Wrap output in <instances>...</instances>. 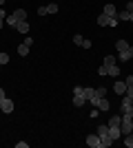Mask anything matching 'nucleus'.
I'll use <instances>...</instances> for the list:
<instances>
[{
	"label": "nucleus",
	"instance_id": "1",
	"mask_svg": "<svg viewBox=\"0 0 133 148\" xmlns=\"http://www.w3.org/2000/svg\"><path fill=\"white\" fill-rule=\"evenodd\" d=\"M22 20H27V11H25V9H16L9 18H5V22H7L9 27H16L18 22H22Z\"/></svg>",
	"mask_w": 133,
	"mask_h": 148
},
{
	"label": "nucleus",
	"instance_id": "2",
	"mask_svg": "<svg viewBox=\"0 0 133 148\" xmlns=\"http://www.w3.org/2000/svg\"><path fill=\"white\" fill-rule=\"evenodd\" d=\"M120 130H122V137L133 133V117H127V115H122V122H120Z\"/></svg>",
	"mask_w": 133,
	"mask_h": 148
},
{
	"label": "nucleus",
	"instance_id": "3",
	"mask_svg": "<svg viewBox=\"0 0 133 148\" xmlns=\"http://www.w3.org/2000/svg\"><path fill=\"white\" fill-rule=\"evenodd\" d=\"M127 82H122V80H115V84H113V91H115V95H118V97H122V95H124V93H127Z\"/></svg>",
	"mask_w": 133,
	"mask_h": 148
},
{
	"label": "nucleus",
	"instance_id": "4",
	"mask_svg": "<svg viewBox=\"0 0 133 148\" xmlns=\"http://www.w3.org/2000/svg\"><path fill=\"white\" fill-rule=\"evenodd\" d=\"M84 142H87L89 148H100V135H98V133H95V135H87Z\"/></svg>",
	"mask_w": 133,
	"mask_h": 148
},
{
	"label": "nucleus",
	"instance_id": "5",
	"mask_svg": "<svg viewBox=\"0 0 133 148\" xmlns=\"http://www.w3.org/2000/svg\"><path fill=\"white\" fill-rule=\"evenodd\" d=\"M0 111H2V113H11L13 111V99L5 97L2 102H0Z\"/></svg>",
	"mask_w": 133,
	"mask_h": 148
},
{
	"label": "nucleus",
	"instance_id": "6",
	"mask_svg": "<svg viewBox=\"0 0 133 148\" xmlns=\"http://www.w3.org/2000/svg\"><path fill=\"white\" fill-rule=\"evenodd\" d=\"M109 137L113 139V142H118L122 137V130H120V126H109Z\"/></svg>",
	"mask_w": 133,
	"mask_h": 148
},
{
	"label": "nucleus",
	"instance_id": "7",
	"mask_svg": "<svg viewBox=\"0 0 133 148\" xmlns=\"http://www.w3.org/2000/svg\"><path fill=\"white\" fill-rule=\"evenodd\" d=\"M133 58V47H129L127 51H120V53H118V60L120 62H129Z\"/></svg>",
	"mask_w": 133,
	"mask_h": 148
},
{
	"label": "nucleus",
	"instance_id": "8",
	"mask_svg": "<svg viewBox=\"0 0 133 148\" xmlns=\"http://www.w3.org/2000/svg\"><path fill=\"white\" fill-rule=\"evenodd\" d=\"M102 13H107L109 18H115V16H118V9H115V5L109 2V5H104V11H102Z\"/></svg>",
	"mask_w": 133,
	"mask_h": 148
},
{
	"label": "nucleus",
	"instance_id": "9",
	"mask_svg": "<svg viewBox=\"0 0 133 148\" xmlns=\"http://www.w3.org/2000/svg\"><path fill=\"white\" fill-rule=\"evenodd\" d=\"M13 29L18 31V33H22V36H25V33H29V22H27V20H22V22H18Z\"/></svg>",
	"mask_w": 133,
	"mask_h": 148
},
{
	"label": "nucleus",
	"instance_id": "10",
	"mask_svg": "<svg viewBox=\"0 0 133 148\" xmlns=\"http://www.w3.org/2000/svg\"><path fill=\"white\" fill-rule=\"evenodd\" d=\"M120 111H122V115H127V117H133V104H127V102H122Z\"/></svg>",
	"mask_w": 133,
	"mask_h": 148
},
{
	"label": "nucleus",
	"instance_id": "11",
	"mask_svg": "<svg viewBox=\"0 0 133 148\" xmlns=\"http://www.w3.org/2000/svg\"><path fill=\"white\" fill-rule=\"evenodd\" d=\"M95 108H98V111H104V113H107L109 108H111V104H109V99H107V97H100V102H98V106H95Z\"/></svg>",
	"mask_w": 133,
	"mask_h": 148
},
{
	"label": "nucleus",
	"instance_id": "12",
	"mask_svg": "<svg viewBox=\"0 0 133 148\" xmlns=\"http://www.w3.org/2000/svg\"><path fill=\"white\" fill-rule=\"evenodd\" d=\"M87 102H89V99H87L84 93H82V95H73V106H84Z\"/></svg>",
	"mask_w": 133,
	"mask_h": 148
},
{
	"label": "nucleus",
	"instance_id": "13",
	"mask_svg": "<svg viewBox=\"0 0 133 148\" xmlns=\"http://www.w3.org/2000/svg\"><path fill=\"white\" fill-rule=\"evenodd\" d=\"M129 47H131V44H129L127 40H122V38L118 40V42H115V49H118V53H120V51H127Z\"/></svg>",
	"mask_w": 133,
	"mask_h": 148
},
{
	"label": "nucleus",
	"instance_id": "14",
	"mask_svg": "<svg viewBox=\"0 0 133 148\" xmlns=\"http://www.w3.org/2000/svg\"><path fill=\"white\" fill-rule=\"evenodd\" d=\"M109 22H111V18H109L107 13H100V18H98V25H100V27H109Z\"/></svg>",
	"mask_w": 133,
	"mask_h": 148
},
{
	"label": "nucleus",
	"instance_id": "15",
	"mask_svg": "<svg viewBox=\"0 0 133 148\" xmlns=\"http://www.w3.org/2000/svg\"><path fill=\"white\" fill-rule=\"evenodd\" d=\"M109 75H111V77H120V66H118V64H111V66H109Z\"/></svg>",
	"mask_w": 133,
	"mask_h": 148
},
{
	"label": "nucleus",
	"instance_id": "16",
	"mask_svg": "<svg viewBox=\"0 0 133 148\" xmlns=\"http://www.w3.org/2000/svg\"><path fill=\"white\" fill-rule=\"evenodd\" d=\"M29 49H31V47H27L25 42H22V44H18V56H22V58H25V56H29Z\"/></svg>",
	"mask_w": 133,
	"mask_h": 148
},
{
	"label": "nucleus",
	"instance_id": "17",
	"mask_svg": "<svg viewBox=\"0 0 133 148\" xmlns=\"http://www.w3.org/2000/svg\"><path fill=\"white\" fill-rule=\"evenodd\" d=\"M122 122V115H111V119H109V126H120Z\"/></svg>",
	"mask_w": 133,
	"mask_h": 148
},
{
	"label": "nucleus",
	"instance_id": "18",
	"mask_svg": "<svg viewBox=\"0 0 133 148\" xmlns=\"http://www.w3.org/2000/svg\"><path fill=\"white\" fill-rule=\"evenodd\" d=\"M98 135H100V137L109 135V124H100V126H98Z\"/></svg>",
	"mask_w": 133,
	"mask_h": 148
},
{
	"label": "nucleus",
	"instance_id": "19",
	"mask_svg": "<svg viewBox=\"0 0 133 148\" xmlns=\"http://www.w3.org/2000/svg\"><path fill=\"white\" fill-rule=\"evenodd\" d=\"M102 64H104V66H111V64H118V58H115V56H107Z\"/></svg>",
	"mask_w": 133,
	"mask_h": 148
},
{
	"label": "nucleus",
	"instance_id": "20",
	"mask_svg": "<svg viewBox=\"0 0 133 148\" xmlns=\"http://www.w3.org/2000/svg\"><path fill=\"white\" fill-rule=\"evenodd\" d=\"M124 146H127V148H133V133L124 135Z\"/></svg>",
	"mask_w": 133,
	"mask_h": 148
},
{
	"label": "nucleus",
	"instance_id": "21",
	"mask_svg": "<svg viewBox=\"0 0 133 148\" xmlns=\"http://www.w3.org/2000/svg\"><path fill=\"white\" fill-rule=\"evenodd\" d=\"M115 18H120V20H131V13H129L127 9H124V11H120L118 16H115Z\"/></svg>",
	"mask_w": 133,
	"mask_h": 148
},
{
	"label": "nucleus",
	"instance_id": "22",
	"mask_svg": "<svg viewBox=\"0 0 133 148\" xmlns=\"http://www.w3.org/2000/svg\"><path fill=\"white\" fill-rule=\"evenodd\" d=\"M107 91H109V88L100 86V88H95V95H98V97H107Z\"/></svg>",
	"mask_w": 133,
	"mask_h": 148
},
{
	"label": "nucleus",
	"instance_id": "23",
	"mask_svg": "<svg viewBox=\"0 0 133 148\" xmlns=\"http://www.w3.org/2000/svg\"><path fill=\"white\" fill-rule=\"evenodd\" d=\"M82 40H84V38L80 36V33H76V36H73V44H78V47H82Z\"/></svg>",
	"mask_w": 133,
	"mask_h": 148
},
{
	"label": "nucleus",
	"instance_id": "24",
	"mask_svg": "<svg viewBox=\"0 0 133 148\" xmlns=\"http://www.w3.org/2000/svg\"><path fill=\"white\" fill-rule=\"evenodd\" d=\"M47 13H58V5L56 2H51V5L47 7Z\"/></svg>",
	"mask_w": 133,
	"mask_h": 148
},
{
	"label": "nucleus",
	"instance_id": "25",
	"mask_svg": "<svg viewBox=\"0 0 133 148\" xmlns=\"http://www.w3.org/2000/svg\"><path fill=\"white\" fill-rule=\"evenodd\" d=\"M98 73H100V77H104V75H109V66H104V64H102V66L98 69Z\"/></svg>",
	"mask_w": 133,
	"mask_h": 148
},
{
	"label": "nucleus",
	"instance_id": "26",
	"mask_svg": "<svg viewBox=\"0 0 133 148\" xmlns=\"http://www.w3.org/2000/svg\"><path fill=\"white\" fill-rule=\"evenodd\" d=\"M89 102H91V104H93V106H98V102H100V97H98V95H95V93H93V95L89 97Z\"/></svg>",
	"mask_w": 133,
	"mask_h": 148
},
{
	"label": "nucleus",
	"instance_id": "27",
	"mask_svg": "<svg viewBox=\"0 0 133 148\" xmlns=\"http://www.w3.org/2000/svg\"><path fill=\"white\" fill-rule=\"evenodd\" d=\"M7 62H9V56H7V53H0V64H2V66H5Z\"/></svg>",
	"mask_w": 133,
	"mask_h": 148
},
{
	"label": "nucleus",
	"instance_id": "28",
	"mask_svg": "<svg viewBox=\"0 0 133 148\" xmlns=\"http://www.w3.org/2000/svg\"><path fill=\"white\" fill-rule=\"evenodd\" d=\"M95 93V88H89V86H84V95H87V99L91 97V95H93Z\"/></svg>",
	"mask_w": 133,
	"mask_h": 148
},
{
	"label": "nucleus",
	"instance_id": "29",
	"mask_svg": "<svg viewBox=\"0 0 133 148\" xmlns=\"http://www.w3.org/2000/svg\"><path fill=\"white\" fill-rule=\"evenodd\" d=\"M82 93H84V86H76L73 88V95H82Z\"/></svg>",
	"mask_w": 133,
	"mask_h": 148
},
{
	"label": "nucleus",
	"instance_id": "30",
	"mask_svg": "<svg viewBox=\"0 0 133 148\" xmlns=\"http://www.w3.org/2000/svg\"><path fill=\"white\" fill-rule=\"evenodd\" d=\"M38 16H47V7H38Z\"/></svg>",
	"mask_w": 133,
	"mask_h": 148
},
{
	"label": "nucleus",
	"instance_id": "31",
	"mask_svg": "<svg viewBox=\"0 0 133 148\" xmlns=\"http://www.w3.org/2000/svg\"><path fill=\"white\" fill-rule=\"evenodd\" d=\"M25 44H27V47H31V44H33V38L27 36V38H25Z\"/></svg>",
	"mask_w": 133,
	"mask_h": 148
},
{
	"label": "nucleus",
	"instance_id": "32",
	"mask_svg": "<svg viewBox=\"0 0 133 148\" xmlns=\"http://www.w3.org/2000/svg\"><path fill=\"white\" fill-rule=\"evenodd\" d=\"M16 148H29V144H27V142H18V144H16Z\"/></svg>",
	"mask_w": 133,
	"mask_h": 148
},
{
	"label": "nucleus",
	"instance_id": "33",
	"mask_svg": "<svg viewBox=\"0 0 133 148\" xmlns=\"http://www.w3.org/2000/svg\"><path fill=\"white\" fill-rule=\"evenodd\" d=\"M82 47L84 49H91V40H82Z\"/></svg>",
	"mask_w": 133,
	"mask_h": 148
},
{
	"label": "nucleus",
	"instance_id": "34",
	"mask_svg": "<svg viewBox=\"0 0 133 148\" xmlns=\"http://www.w3.org/2000/svg\"><path fill=\"white\" fill-rule=\"evenodd\" d=\"M124 82H127V86H133V75H129V77H127Z\"/></svg>",
	"mask_w": 133,
	"mask_h": 148
},
{
	"label": "nucleus",
	"instance_id": "35",
	"mask_svg": "<svg viewBox=\"0 0 133 148\" xmlns=\"http://www.w3.org/2000/svg\"><path fill=\"white\" fill-rule=\"evenodd\" d=\"M5 97H7V95H5V88L0 86V102H2V99H5Z\"/></svg>",
	"mask_w": 133,
	"mask_h": 148
},
{
	"label": "nucleus",
	"instance_id": "36",
	"mask_svg": "<svg viewBox=\"0 0 133 148\" xmlns=\"http://www.w3.org/2000/svg\"><path fill=\"white\" fill-rule=\"evenodd\" d=\"M127 11H129V13L133 11V0H131V2H129V5H127Z\"/></svg>",
	"mask_w": 133,
	"mask_h": 148
},
{
	"label": "nucleus",
	"instance_id": "37",
	"mask_svg": "<svg viewBox=\"0 0 133 148\" xmlns=\"http://www.w3.org/2000/svg\"><path fill=\"white\" fill-rule=\"evenodd\" d=\"M0 18H7V13H5V11H2V9H0Z\"/></svg>",
	"mask_w": 133,
	"mask_h": 148
},
{
	"label": "nucleus",
	"instance_id": "38",
	"mask_svg": "<svg viewBox=\"0 0 133 148\" xmlns=\"http://www.w3.org/2000/svg\"><path fill=\"white\" fill-rule=\"evenodd\" d=\"M2 25H5V18H0V29H2Z\"/></svg>",
	"mask_w": 133,
	"mask_h": 148
},
{
	"label": "nucleus",
	"instance_id": "39",
	"mask_svg": "<svg viewBox=\"0 0 133 148\" xmlns=\"http://www.w3.org/2000/svg\"><path fill=\"white\" fill-rule=\"evenodd\" d=\"M5 2H7V0H0V5H5Z\"/></svg>",
	"mask_w": 133,
	"mask_h": 148
},
{
	"label": "nucleus",
	"instance_id": "40",
	"mask_svg": "<svg viewBox=\"0 0 133 148\" xmlns=\"http://www.w3.org/2000/svg\"><path fill=\"white\" fill-rule=\"evenodd\" d=\"M0 71H2V64H0Z\"/></svg>",
	"mask_w": 133,
	"mask_h": 148
}]
</instances>
